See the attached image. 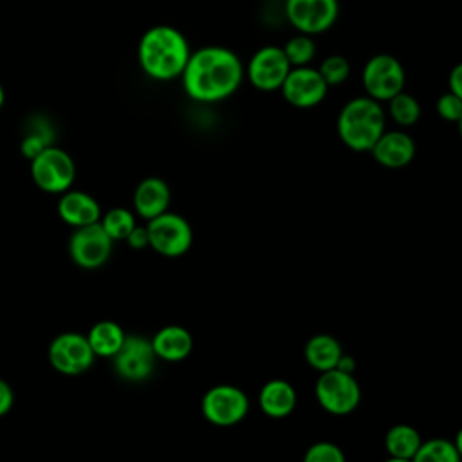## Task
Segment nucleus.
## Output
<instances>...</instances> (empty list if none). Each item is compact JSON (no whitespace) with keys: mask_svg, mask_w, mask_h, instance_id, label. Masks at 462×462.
<instances>
[{"mask_svg":"<svg viewBox=\"0 0 462 462\" xmlns=\"http://www.w3.org/2000/svg\"><path fill=\"white\" fill-rule=\"evenodd\" d=\"M386 130V112L370 96L348 99L337 116V135L354 152H370Z\"/></svg>","mask_w":462,"mask_h":462,"instance_id":"7ed1b4c3","label":"nucleus"},{"mask_svg":"<svg viewBox=\"0 0 462 462\" xmlns=\"http://www.w3.org/2000/svg\"><path fill=\"white\" fill-rule=\"evenodd\" d=\"M125 242H126L132 249H135V251L148 247V231H146V226L143 227V226H137V224H135V227L128 233V236L125 238Z\"/></svg>","mask_w":462,"mask_h":462,"instance_id":"7c9ffc66","label":"nucleus"},{"mask_svg":"<svg viewBox=\"0 0 462 462\" xmlns=\"http://www.w3.org/2000/svg\"><path fill=\"white\" fill-rule=\"evenodd\" d=\"M455 446H457V451H458V455H460V460H462V428L457 431V435H455Z\"/></svg>","mask_w":462,"mask_h":462,"instance_id":"f704fd0d","label":"nucleus"},{"mask_svg":"<svg viewBox=\"0 0 462 462\" xmlns=\"http://www.w3.org/2000/svg\"><path fill=\"white\" fill-rule=\"evenodd\" d=\"M29 162L32 182L42 191L61 195L72 188L76 179V164L65 150L49 144Z\"/></svg>","mask_w":462,"mask_h":462,"instance_id":"39448f33","label":"nucleus"},{"mask_svg":"<svg viewBox=\"0 0 462 462\" xmlns=\"http://www.w3.org/2000/svg\"><path fill=\"white\" fill-rule=\"evenodd\" d=\"M406 83V72L402 63L386 52L374 54L366 60L361 70V85L365 88V94L377 99V101H388L397 92L404 90Z\"/></svg>","mask_w":462,"mask_h":462,"instance_id":"0eeeda50","label":"nucleus"},{"mask_svg":"<svg viewBox=\"0 0 462 462\" xmlns=\"http://www.w3.org/2000/svg\"><path fill=\"white\" fill-rule=\"evenodd\" d=\"M415 462H458L460 455L453 440L448 439H430L422 440L419 451L413 458Z\"/></svg>","mask_w":462,"mask_h":462,"instance_id":"b1692460","label":"nucleus"},{"mask_svg":"<svg viewBox=\"0 0 462 462\" xmlns=\"http://www.w3.org/2000/svg\"><path fill=\"white\" fill-rule=\"evenodd\" d=\"M314 393L318 404L330 415H348L361 401V388L354 374L339 368L319 372Z\"/></svg>","mask_w":462,"mask_h":462,"instance_id":"20e7f679","label":"nucleus"},{"mask_svg":"<svg viewBox=\"0 0 462 462\" xmlns=\"http://www.w3.org/2000/svg\"><path fill=\"white\" fill-rule=\"evenodd\" d=\"M51 141H52L51 130H49V128H43V125H42V126L34 128L32 132L25 134V137L22 139V144H20L22 155L31 161V159L36 157L45 146H49Z\"/></svg>","mask_w":462,"mask_h":462,"instance_id":"c85d7f7f","label":"nucleus"},{"mask_svg":"<svg viewBox=\"0 0 462 462\" xmlns=\"http://www.w3.org/2000/svg\"><path fill=\"white\" fill-rule=\"evenodd\" d=\"M298 404L294 386L285 379H271L258 392V406L271 419L289 417Z\"/></svg>","mask_w":462,"mask_h":462,"instance_id":"a211bd4d","label":"nucleus"},{"mask_svg":"<svg viewBox=\"0 0 462 462\" xmlns=\"http://www.w3.org/2000/svg\"><path fill=\"white\" fill-rule=\"evenodd\" d=\"M292 65L289 63L283 47L280 45H263L253 52L245 63L247 81L262 92L280 90Z\"/></svg>","mask_w":462,"mask_h":462,"instance_id":"9b49d317","label":"nucleus"},{"mask_svg":"<svg viewBox=\"0 0 462 462\" xmlns=\"http://www.w3.org/2000/svg\"><path fill=\"white\" fill-rule=\"evenodd\" d=\"M370 152L384 168H404L415 157V141L404 130H384Z\"/></svg>","mask_w":462,"mask_h":462,"instance_id":"2eb2a0df","label":"nucleus"},{"mask_svg":"<svg viewBox=\"0 0 462 462\" xmlns=\"http://www.w3.org/2000/svg\"><path fill=\"white\" fill-rule=\"evenodd\" d=\"M180 79L184 92L193 101L218 103L240 88L245 79V65L229 47L206 45L191 51Z\"/></svg>","mask_w":462,"mask_h":462,"instance_id":"f257e3e1","label":"nucleus"},{"mask_svg":"<svg viewBox=\"0 0 462 462\" xmlns=\"http://www.w3.org/2000/svg\"><path fill=\"white\" fill-rule=\"evenodd\" d=\"M116 374L130 383L144 381L155 368L157 356L152 341L139 334H126L119 350L110 357Z\"/></svg>","mask_w":462,"mask_h":462,"instance_id":"ddd939ff","label":"nucleus"},{"mask_svg":"<svg viewBox=\"0 0 462 462\" xmlns=\"http://www.w3.org/2000/svg\"><path fill=\"white\" fill-rule=\"evenodd\" d=\"M328 87L341 85L350 76V61L341 54H328L318 67Z\"/></svg>","mask_w":462,"mask_h":462,"instance_id":"bb28decb","label":"nucleus"},{"mask_svg":"<svg viewBox=\"0 0 462 462\" xmlns=\"http://www.w3.org/2000/svg\"><path fill=\"white\" fill-rule=\"evenodd\" d=\"M448 90L462 99V61L457 63L448 76Z\"/></svg>","mask_w":462,"mask_h":462,"instance_id":"473e14b6","label":"nucleus"},{"mask_svg":"<svg viewBox=\"0 0 462 462\" xmlns=\"http://www.w3.org/2000/svg\"><path fill=\"white\" fill-rule=\"evenodd\" d=\"M125 336L123 327L112 319H101L87 332V339L96 357H112L123 345Z\"/></svg>","mask_w":462,"mask_h":462,"instance_id":"4be33fe9","label":"nucleus"},{"mask_svg":"<svg viewBox=\"0 0 462 462\" xmlns=\"http://www.w3.org/2000/svg\"><path fill=\"white\" fill-rule=\"evenodd\" d=\"M200 411L209 424L229 428L245 419L249 397L235 384H215L202 395Z\"/></svg>","mask_w":462,"mask_h":462,"instance_id":"6e6552de","label":"nucleus"},{"mask_svg":"<svg viewBox=\"0 0 462 462\" xmlns=\"http://www.w3.org/2000/svg\"><path fill=\"white\" fill-rule=\"evenodd\" d=\"M336 368H339V370H345V372H350V374H354V370H356V361H354V357H350L348 354H343Z\"/></svg>","mask_w":462,"mask_h":462,"instance_id":"72a5a7b5","label":"nucleus"},{"mask_svg":"<svg viewBox=\"0 0 462 462\" xmlns=\"http://www.w3.org/2000/svg\"><path fill=\"white\" fill-rule=\"evenodd\" d=\"M422 439L410 424H395L384 435V449L397 462L413 460Z\"/></svg>","mask_w":462,"mask_h":462,"instance_id":"412c9836","label":"nucleus"},{"mask_svg":"<svg viewBox=\"0 0 462 462\" xmlns=\"http://www.w3.org/2000/svg\"><path fill=\"white\" fill-rule=\"evenodd\" d=\"M283 99L296 108L318 106L328 94V85L310 65L292 67L280 87Z\"/></svg>","mask_w":462,"mask_h":462,"instance_id":"4468645a","label":"nucleus"},{"mask_svg":"<svg viewBox=\"0 0 462 462\" xmlns=\"http://www.w3.org/2000/svg\"><path fill=\"white\" fill-rule=\"evenodd\" d=\"M343 346L341 343L330 336V334H314L309 337L303 348V357L307 365L318 372H325L330 368H336L341 356H343Z\"/></svg>","mask_w":462,"mask_h":462,"instance_id":"aec40b11","label":"nucleus"},{"mask_svg":"<svg viewBox=\"0 0 462 462\" xmlns=\"http://www.w3.org/2000/svg\"><path fill=\"white\" fill-rule=\"evenodd\" d=\"M283 52L292 67H301V65H310V61L316 56V42L310 34L296 32L291 36L285 45Z\"/></svg>","mask_w":462,"mask_h":462,"instance_id":"a878e982","label":"nucleus"},{"mask_svg":"<svg viewBox=\"0 0 462 462\" xmlns=\"http://www.w3.org/2000/svg\"><path fill=\"white\" fill-rule=\"evenodd\" d=\"M457 125H458V130H460V137H462V117L458 119V123H457Z\"/></svg>","mask_w":462,"mask_h":462,"instance_id":"e433bc0d","label":"nucleus"},{"mask_svg":"<svg viewBox=\"0 0 462 462\" xmlns=\"http://www.w3.org/2000/svg\"><path fill=\"white\" fill-rule=\"evenodd\" d=\"M114 240L106 235L99 222L74 227L69 236V256L81 269H97L112 254Z\"/></svg>","mask_w":462,"mask_h":462,"instance_id":"f8f14e48","label":"nucleus"},{"mask_svg":"<svg viewBox=\"0 0 462 462\" xmlns=\"http://www.w3.org/2000/svg\"><path fill=\"white\" fill-rule=\"evenodd\" d=\"M303 460L305 462H343L345 453L337 444L330 440H319L307 448Z\"/></svg>","mask_w":462,"mask_h":462,"instance_id":"cd10ccee","label":"nucleus"},{"mask_svg":"<svg viewBox=\"0 0 462 462\" xmlns=\"http://www.w3.org/2000/svg\"><path fill=\"white\" fill-rule=\"evenodd\" d=\"M132 200H134L135 213L141 218L150 220V218L168 211V206L171 200V191H170V186L166 184V180H162L159 177H146L137 184Z\"/></svg>","mask_w":462,"mask_h":462,"instance_id":"f3484780","label":"nucleus"},{"mask_svg":"<svg viewBox=\"0 0 462 462\" xmlns=\"http://www.w3.org/2000/svg\"><path fill=\"white\" fill-rule=\"evenodd\" d=\"M157 359L177 363L186 359L193 350V337L188 328L180 325H166L159 328L150 339Z\"/></svg>","mask_w":462,"mask_h":462,"instance_id":"6ab92c4d","label":"nucleus"},{"mask_svg":"<svg viewBox=\"0 0 462 462\" xmlns=\"http://www.w3.org/2000/svg\"><path fill=\"white\" fill-rule=\"evenodd\" d=\"M146 222L148 247H152L155 253L168 258H177L191 247L193 231L182 215L164 211Z\"/></svg>","mask_w":462,"mask_h":462,"instance_id":"423d86ee","label":"nucleus"},{"mask_svg":"<svg viewBox=\"0 0 462 462\" xmlns=\"http://www.w3.org/2000/svg\"><path fill=\"white\" fill-rule=\"evenodd\" d=\"M435 110L440 119L448 123H458V119L462 117V99L448 90L437 97Z\"/></svg>","mask_w":462,"mask_h":462,"instance_id":"c756f323","label":"nucleus"},{"mask_svg":"<svg viewBox=\"0 0 462 462\" xmlns=\"http://www.w3.org/2000/svg\"><path fill=\"white\" fill-rule=\"evenodd\" d=\"M191 54L186 36L166 23L153 25L143 32L137 45L141 70L157 81L180 78Z\"/></svg>","mask_w":462,"mask_h":462,"instance_id":"f03ea898","label":"nucleus"},{"mask_svg":"<svg viewBox=\"0 0 462 462\" xmlns=\"http://www.w3.org/2000/svg\"><path fill=\"white\" fill-rule=\"evenodd\" d=\"M386 103H388V116L392 117L393 123H397L402 128L413 126L420 117V105L417 97L404 90L397 92Z\"/></svg>","mask_w":462,"mask_h":462,"instance_id":"5701e85b","label":"nucleus"},{"mask_svg":"<svg viewBox=\"0 0 462 462\" xmlns=\"http://www.w3.org/2000/svg\"><path fill=\"white\" fill-rule=\"evenodd\" d=\"M58 217L72 227L88 226L99 222L101 206L92 195L85 191L67 189L58 200Z\"/></svg>","mask_w":462,"mask_h":462,"instance_id":"dca6fc26","label":"nucleus"},{"mask_svg":"<svg viewBox=\"0 0 462 462\" xmlns=\"http://www.w3.org/2000/svg\"><path fill=\"white\" fill-rule=\"evenodd\" d=\"M13 404H14V392L4 379H0V417L7 415Z\"/></svg>","mask_w":462,"mask_h":462,"instance_id":"2f4dec72","label":"nucleus"},{"mask_svg":"<svg viewBox=\"0 0 462 462\" xmlns=\"http://www.w3.org/2000/svg\"><path fill=\"white\" fill-rule=\"evenodd\" d=\"M283 16L296 32H327L339 16V0H283Z\"/></svg>","mask_w":462,"mask_h":462,"instance_id":"1a4fd4ad","label":"nucleus"},{"mask_svg":"<svg viewBox=\"0 0 462 462\" xmlns=\"http://www.w3.org/2000/svg\"><path fill=\"white\" fill-rule=\"evenodd\" d=\"M49 363L63 375H79L87 372L96 359V354L81 332H61L49 345Z\"/></svg>","mask_w":462,"mask_h":462,"instance_id":"9d476101","label":"nucleus"},{"mask_svg":"<svg viewBox=\"0 0 462 462\" xmlns=\"http://www.w3.org/2000/svg\"><path fill=\"white\" fill-rule=\"evenodd\" d=\"M4 101H5V92H4V87H2V83H0V110H2V106H4Z\"/></svg>","mask_w":462,"mask_h":462,"instance_id":"c9c22d12","label":"nucleus"},{"mask_svg":"<svg viewBox=\"0 0 462 462\" xmlns=\"http://www.w3.org/2000/svg\"><path fill=\"white\" fill-rule=\"evenodd\" d=\"M99 224L103 226V229L112 240L119 242V240H125L128 233L135 227V217L126 208H112L101 215Z\"/></svg>","mask_w":462,"mask_h":462,"instance_id":"393cba45","label":"nucleus"}]
</instances>
